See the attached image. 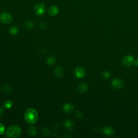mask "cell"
I'll return each mask as SVG.
<instances>
[{"label":"cell","instance_id":"13","mask_svg":"<svg viewBox=\"0 0 138 138\" xmlns=\"http://www.w3.org/2000/svg\"><path fill=\"white\" fill-rule=\"evenodd\" d=\"M64 71L61 67H58L55 70V74L58 77H61L63 75Z\"/></svg>","mask_w":138,"mask_h":138},{"label":"cell","instance_id":"19","mask_svg":"<svg viewBox=\"0 0 138 138\" xmlns=\"http://www.w3.org/2000/svg\"><path fill=\"white\" fill-rule=\"evenodd\" d=\"M13 106V103L10 100H7L4 103V107L6 109H10V108Z\"/></svg>","mask_w":138,"mask_h":138},{"label":"cell","instance_id":"4","mask_svg":"<svg viewBox=\"0 0 138 138\" xmlns=\"http://www.w3.org/2000/svg\"><path fill=\"white\" fill-rule=\"evenodd\" d=\"M0 20L4 24H9L12 22L13 19L11 15L6 12H3L0 15Z\"/></svg>","mask_w":138,"mask_h":138},{"label":"cell","instance_id":"21","mask_svg":"<svg viewBox=\"0 0 138 138\" xmlns=\"http://www.w3.org/2000/svg\"><path fill=\"white\" fill-rule=\"evenodd\" d=\"M5 127L3 124L0 123V135H2L4 133Z\"/></svg>","mask_w":138,"mask_h":138},{"label":"cell","instance_id":"1","mask_svg":"<svg viewBox=\"0 0 138 138\" xmlns=\"http://www.w3.org/2000/svg\"><path fill=\"white\" fill-rule=\"evenodd\" d=\"M25 119L29 124H34L37 121L38 113L34 109H28L25 112Z\"/></svg>","mask_w":138,"mask_h":138},{"label":"cell","instance_id":"8","mask_svg":"<svg viewBox=\"0 0 138 138\" xmlns=\"http://www.w3.org/2000/svg\"><path fill=\"white\" fill-rule=\"evenodd\" d=\"M102 131H103V134L106 136H111L115 133L114 129L112 127L109 126L104 127Z\"/></svg>","mask_w":138,"mask_h":138},{"label":"cell","instance_id":"18","mask_svg":"<svg viewBox=\"0 0 138 138\" xmlns=\"http://www.w3.org/2000/svg\"><path fill=\"white\" fill-rule=\"evenodd\" d=\"M25 26L26 27V28L28 29H32L34 26V23L31 21H26L25 23Z\"/></svg>","mask_w":138,"mask_h":138},{"label":"cell","instance_id":"3","mask_svg":"<svg viewBox=\"0 0 138 138\" xmlns=\"http://www.w3.org/2000/svg\"><path fill=\"white\" fill-rule=\"evenodd\" d=\"M45 11V7L43 3H37L35 7V12L36 14L38 16L43 15Z\"/></svg>","mask_w":138,"mask_h":138},{"label":"cell","instance_id":"25","mask_svg":"<svg viewBox=\"0 0 138 138\" xmlns=\"http://www.w3.org/2000/svg\"><path fill=\"white\" fill-rule=\"evenodd\" d=\"M134 64L136 66V67H138V59H136V60H135V61H134Z\"/></svg>","mask_w":138,"mask_h":138},{"label":"cell","instance_id":"20","mask_svg":"<svg viewBox=\"0 0 138 138\" xmlns=\"http://www.w3.org/2000/svg\"><path fill=\"white\" fill-rule=\"evenodd\" d=\"M110 76H111V74L109 71H105L103 73H102V76H103V77H104L105 79L109 78Z\"/></svg>","mask_w":138,"mask_h":138},{"label":"cell","instance_id":"14","mask_svg":"<svg viewBox=\"0 0 138 138\" xmlns=\"http://www.w3.org/2000/svg\"><path fill=\"white\" fill-rule=\"evenodd\" d=\"M88 89V86L86 84L83 83L80 84L78 87V90L79 92L83 93V92H85Z\"/></svg>","mask_w":138,"mask_h":138},{"label":"cell","instance_id":"12","mask_svg":"<svg viewBox=\"0 0 138 138\" xmlns=\"http://www.w3.org/2000/svg\"><path fill=\"white\" fill-rule=\"evenodd\" d=\"M2 91L5 94H9L11 92V87L8 84H6L2 86Z\"/></svg>","mask_w":138,"mask_h":138},{"label":"cell","instance_id":"22","mask_svg":"<svg viewBox=\"0 0 138 138\" xmlns=\"http://www.w3.org/2000/svg\"><path fill=\"white\" fill-rule=\"evenodd\" d=\"M76 116L78 118H81L83 117V114L80 111H77L76 112Z\"/></svg>","mask_w":138,"mask_h":138},{"label":"cell","instance_id":"16","mask_svg":"<svg viewBox=\"0 0 138 138\" xmlns=\"http://www.w3.org/2000/svg\"><path fill=\"white\" fill-rule=\"evenodd\" d=\"M55 63H56V58L53 56L49 57L47 59V63L49 65H52Z\"/></svg>","mask_w":138,"mask_h":138},{"label":"cell","instance_id":"9","mask_svg":"<svg viewBox=\"0 0 138 138\" xmlns=\"http://www.w3.org/2000/svg\"><path fill=\"white\" fill-rule=\"evenodd\" d=\"M59 9L55 5H52L51 6L50 8L49 9V11H48V13L51 16H55L57 15L58 13Z\"/></svg>","mask_w":138,"mask_h":138},{"label":"cell","instance_id":"5","mask_svg":"<svg viewBox=\"0 0 138 138\" xmlns=\"http://www.w3.org/2000/svg\"><path fill=\"white\" fill-rule=\"evenodd\" d=\"M111 84L112 87L116 89H121L124 86V83L121 79L115 78L112 81Z\"/></svg>","mask_w":138,"mask_h":138},{"label":"cell","instance_id":"23","mask_svg":"<svg viewBox=\"0 0 138 138\" xmlns=\"http://www.w3.org/2000/svg\"><path fill=\"white\" fill-rule=\"evenodd\" d=\"M46 24L44 23H40V28L41 29H44L46 28Z\"/></svg>","mask_w":138,"mask_h":138},{"label":"cell","instance_id":"15","mask_svg":"<svg viewBox=\"0 0 138 138\" xmlns=\"http://www.w3.org/2000/svg\"><path fill=\"white\" fill-rule=\"evenodd\" d=\"M28 132L30 135L34 136L36 134V133H37L36 128L34 126H31L29 127V128L28 129Z\"/></svg>","mask_w":138,"mask_h":138},{"label":"cell","instance_id":"7","mask_svg":"<svg viewBox=\"0 0 138 138\" xmlns=\"http://www.w3.org/2000/svg\"><path fill=\"white\" fill-rule=\"evenodd\" d=\"M75 75L78 78H82L85 75V70L81 67L77 68L75 70Z\"/></svg>","mask_w":138,"mask_h":138},{"label":"cell","instance_id":"24","mask_svg":"<svg viewBox=\"0 0 138 138\" xmlns=\"http://www.w3.org/2000/svg\"><path fill=\"white\" fill-rule=\"evenodd\" d=\"M3 113V110L2 109V107H0V117L2 115Z\"/></svg>","mask_w":138,"mask_h":138},{"label":"cell","instance_id":"6","mask_svg":"<svg viewBox=\"0 0 138 138\" xmlns=\"http://www.w3.org/2000/svg\"><path fill=\"white\" fill-rule=\"evenodd\" d=\"M134 58L133 56L128 55L125 56L123 59V64L126 67H130L133 64H134Z\"/></svg>","mask_w":138,"mask_h":138},{"label":"cell","instance_id":"2","mask_svg":"<svg viewBox=\"0 0 138 138\" xmlns=\"http://www.w3.org/2000/svg\"><path fill=\"white\" fill-rule=\"evenodd\" d=\"M22 130L20 126L17 125H11L8 128L6 132L7 136L12 138H17L21 136Z\"/></svg>","mask_w":138,"mask_h":138},{"label":"cell","instance_id":"11","mask_svg":"<svg viewBox=\"0 0 138 138\" xmlns=\"http://www.w3.org/2000/svg\"><path fill=\"white\" fill-rule=\"evenodd\" d=\"M64 125L66 128L68 129L69 130L73 129L74 127V124L73 121L71 120H66L64 123Z\"/></svg>","mask_w":138,"mask_h":138},{"label":"cell","instance_id":"17","mask_svg":"<svg viewBox=\"0 0 138 138\" xmlns=\"http://www.w3.org/2000/svg\"><path fill=\"white\" fill-rule=\"evenodd\" d=\"M9 32L10 34H11L12 35H15L18 33V32H19V29H18L17 27L15 26L12 27L10 28L9 30Z\"/></svg>","mask_w":138,"mask_h":138},{"label":"cell","instance_id":"10","mask_svg":"<svg viewBox=\"0 0 138 138\" xmlns=\"http://www.w3.org/2000/svg\"><path fill=\"white\" fill-rule=\"evenodd\" d=\"M74 109V106L71 104H65L63 107V110L65 113H70L73 111Z\"/></svg>","mask_w":138,"mask_h":138}]
</instances>
